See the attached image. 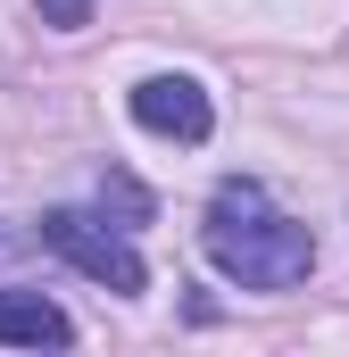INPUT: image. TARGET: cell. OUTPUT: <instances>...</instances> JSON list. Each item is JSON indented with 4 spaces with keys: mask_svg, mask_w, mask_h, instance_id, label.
<instances>
[{
    "mask_svg": "<svg viewBox=\"0 0 349 357\" xmlns=\"http://www.w3.org/2000/svg\"><path fill=\"white\" fill-rule=\"evenodd\" d=\"M200 250H208V266L225 274V282H242V291H291V282L316 274V233L299 216H283L266 199V183H250V175L216 183L208 225H200Z\"/></svg>",
    "mask_w": 349,
    "mask_h": 357,
    "instance_id": "1",
    "label": "cell"
},
{
    "mask_svg": "<svg viewBox=\"0 0 349 357\" xmlns=\"http://www.w3.org/2000/svg\"><path fill=\"white\" fill-rule=\"evenodd\" d=\"M34 250H42V233H25V225L0 216V266H17V258H34Z\"/></svg>",
    "mask_w": 349,
    "mask_h": 357,
    "instance_id": "7",
    "label": "cell"
},
{
    "mask_svg": "<svg viewBox=\"0 0 349 357\" xmlns=\"http://www.w3.org/2000/svg\"><path fill=\"white\" fill-rule=\"evenodd\" d=\"M67 341H75V324H67L59 299H42V291H0V349H67Z\"/></svg>",
    "mask_w": 349,
    "mask_h": 357,
    "instance_id": "4",
    "label": "cell"
},
{
    "mask_svg": "<svg viewBox=\"0 0 349 357\" xmlns=\"http://www.w3.org/2000/svg\"><path fill=\"white\" fill-rule=\"evenodd\" d=\"M34 8H42V25H59V33L91 25V0H34Z\"/></svg>",
    "mask_w": 349,
    "mask_h": 357,
    "instance_id": "6",
    "label": "cell"
},
{
    "mask_svg": "<svg viewBox=\"0 0 349 357\" xmlns=\"http://www.w3.org/2000/svg\"><path fill=\"white\" fill-rule=\"evenodd\" d=\"M133 125L158 133V142H208L216 133V108L191 75H142L133 84Z\"/></svg>",
    "mask_w": 349,
    "mask_h": 357,
    "instance_id": "3",
    "label": "cell"
},
{
    "mask_svg": "<svg viewBox=\"0 0 349 357\" xmlns=\"http://www.w3.org/2000/svg\"><path fill=\"white\" fill-rule=\"evenodd\" d=\"M42 250H59L75 274H91V282H100V291H117V299H133V291L150 282L142 250H133L117 225L84 216V208H50V216H42Z\"/></svg>",
    "mask_w": 349,
    "mask_h": 357,
    "instance_id": "2",
    "label": "cell"
},
{
    "mask_svg": "<svg viewBox=\"0 0 349 357\" xmlns=\"http://www.w3.org/2000/svg\"><path fill=\"white\" fill-rule=\"evenodd\" d=\"M100 208H117L125 225H142V216H150V191H142L133 175H117V167H108V175H100Z\"/></svg>",
    "mask_w": 349,
    "mask_h": 357,
    "instance_id": "5",
    "label": "cell"
}]
</instances>
